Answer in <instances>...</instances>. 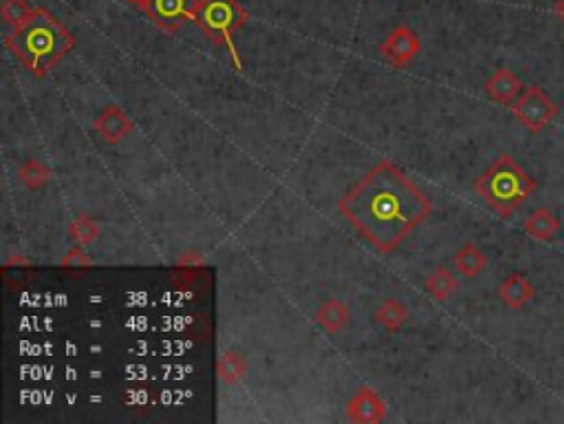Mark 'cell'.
<instances>
[{
    "label": "cell",
    "mask_w": 564,
    "mask_h": 424,
    "mask_svg": "<svg viewBox=\"0 0 564 424\" xmlns=\"http://www.w3.org/2000/svg\"><path fill=\"white\" fill-rule=\"evenodd\" d=\"M553 13L564 22V0H558V3L553 4Z\"/></svg>",
    "instance_id": "22"
},
{
    "label": "cell",
    "mask_w": 564,
    "mask_h": 424,
    "mask_svg": "<svg viewBox=\"0 0 564 424\" xmlns=\"http://www.w3.org/2000/svg\"><path fill=\"white\" fill-rule=\"evenodd\" d=\"M410 318L406 305L397 299H386L377 309H375V321L386 332H399Z\"/></svg>",
    "instance_id": "15"
},
{
    "label": "cell",
    "mask_w": 564,
    "mask_h": 424,
    "mask_svg": "<svg viewBox=\"0 0 564 424\" xmlns=\"http://www.w3.org/2000/svg\"><path fill=\"white\" fill-rule=\"evenodd\" d=\"M91 263H93V259H91L89 254L82 250V245H75V248L68 250V252L64 254V259H62V268H77V270H82V268H89Z\"/></svg>",
    "instance_id": "21"
},
{
    "label": "cell",
    "mask_w": 564,
    "mask_h": 424,
    "mask_svg": "<svg viewBox=\"0 0 564 424\" xmlns=\"http://www.w3.org/2000/svg\"><path fill=\"white\" fill-rule=\"evenodd\" d=\"M522 228H525V232L531 239L549 244V241L556 239V235L560 232V219H558V214L553 212L552 208L543 206L536 208V211L525 219Z\"/></svg>",
    "instance_id": "11"
},
{
    "label": "cell",
    "mask_w": 564,
    "mask_h": 424,
    "mask_svg": "<svg viewBox=\"0 0 564 424\" xmlns=\"http://www.w3.org/2000/svg\"><path fill=\"white\" fill-rule=\"evenodd\" d=\"M18 177L22 184L31 190H40L49 184L52 180V168L40 159H27L20 168H18Z\"/></svg>",
    "instance_id": "19"
},
{
    "label": "cell",
    "mask_w": 564,
    "mask_h": 424,
    "mask_svg": "<svg viewBox=\"0 0 564 424\" xmlns=\"http://www.w3.org/2000/svg\"><path fill=\"white\" fill-rule=\"evenodd\" d=\"M95 129H98V133L107 141H111V144H119V141L132 133V122L131 117L122 111V108L108 107L98 116V120H95Z\"/></svg>",
    "instance_id": "10"
},
{
    "label": "cell",
    "mask_w": 564,
    "mask_h": 424,
    "mask_svg": "<svg viewBox=\"0 0 564 424\" xmlns=\"http://www.w3.org/2000/svg\"><path fill=\"white\" fill-rule=\"evenodd\" d=\"M128 3L137 4V7H144V4H146V3H148V0H128Z\"/></svg>",
    "instance_id": "23"
},
{
    "label": "cell",
    "mask_w": 564,
    "mask_h": 424,
    "mask_svg": "<svg viewBox=\"0 0 564 424\" xmlns=\"http://www.w3.org/2000/svg\"><path fill=\"white\" fill-rule=\"evenodd\" d=\"M384 416H386V404L384 400L379 398L377 391L364 389L357 391L353 396V400L348 403L346 409V418L351 422H360V424H375V422H382Z\"/></svg>",
    "instance_id": "9"
},
{
    "label": "cell",
    "mask_w": 564,
    "mask_h": 424,
    "mask_svg": "<svg viewBox=\"0 0 564 424\" xmlns=\"http://www.w3.org/2000/svg\"><path fill=\"white\" fill-rule=\"evenodd\" d=\"M141 9L159 29L177 34L186 22H196L201 0H148Z\"/></svg>",
    "instance_id": "6"
},
{
    "label": "cell",
    "mask_w": 564,
    "mask_h": 424,
    "mask_svg": "<svg viewBox=\"0 0 564 424\" xmlns=\"http://www.w3.org/2000/svg\"><path fill=\"white\" fill-rule=\"evenodd\" d=\"M36 12H38V7H34L29 0H4L3 7H0L3 20L7 22L9 27H13V29L25 27L27 22L36 16Z\"/></svg>",
    "instance_id": "17"
},
{
    "label": "cell",
    "mask_w": 564,
    "mask_h": 424,
    "mask_svg": "<svg viewBox=\"0 0 564 424\" xmlns=\"http://www.w3.org/2000/svg\"><path fill=\"white\" fill-rule=\"evenodd\" d=\"M560 108L544 93L540 86H529L522 91L520 98L512 104V116L520 122L529 133H543L558 117Z\"/></svg>",
    "instance_id": "5"
},
{
    "label": "cell",
    "mask_w": 564,
    "mask_h": 424,
    "mask_svg": "<svg viewBox=\"0 0 564 424\" xmlns=\"http://www.w3.org/2000/svg\"><path fill=\"white\" fill-rule=\"evenodd\" d=\"M424 285L425 292H428L434 300H441L443 303V300H448L454 292H457L458 281L457 276L452 275L450 268H434V270L425 276Z\"/></svg>",
    "instance_id": "16"
},
{
    "label": "cell",
    "mask_w": 564,
    "mask_h": 424,
    "mask_svg": "<svg viewBox=\"0 0 564 424\" xmlns=\"http://www.w3.org/2000/svg\"><path fill=\"white\" fill-rule=\"evenodd\" d=\"M245 373L247 360L245 356L236 352V349H227V352L218 358V378H221L226 385H236Z\"/></svg>",
    "instance_id": "18"
},
{
    "label": "cell",
    "mask_w": 564,
    "mask_h": 424,
    "mask_svg": "<svg viewBox=\"0 0 564 424\" xmlns=\"http://www.w3.org/2000/svg\"><path fill=\"white\" fill-rule=\"evenodd\" d=\"M421 52L419 36L406 25H399L388 34V38L379 44V53L386 62H391L393 67H406L410 65L417 58V53Z\"/></svg>",
    "instance_id": "7"
},
{
    "label": "cell",
    "mask_w": 564,
    "mask_h": 424,
    "mask_svg": "<svg viewBox=\"0 0 564 424\" xmlns=\"http://www.w3.org/2000/svg\"><path fill=\"white\" fill-rule=\"evenodd\" d=\"M338 208L377 252L391 254L428 219L433 202L395 164L379 162Z\"/></svg>",
    "instance_id": "1"
},
{
    "label": "cell",
    "mask_w": 564,
    "mask_h": 424,
    "mask_svg": "<svg viewBox=\"0 0 564 424\" xmlns=\"http://www.w3.org/2000/svg\"><path fill=\"white\" fill-rule=\"evenodd\" d=\"M498 299L507 305L509 309H522L531 299H534V285L522 275H512L498 287Z\"/></svg>",
    "instance_id": "12"
},
{
    "label": "cell",
    "mask_w": 564,
    "mask_h": 424,
    "mask_svg": "<svg viewBox=\"0 0 564 424\" xmlns=\"http://www.w3.org/2000/svg\"><path fill=\"white\" fill-rule=\"evenodd\" d=\"M474 190L498 217L507 219L538 190V184L512 155L505 153L483 175L476 177Z\"/></svg>",
    "instance_id": "3"
},
{
    "label": "cell",
    "mask_w": 564,
    "mask_h": 424,
    "mask_svg": "<svg viewBox=\"0 0 564 424\" xmlns=\"http://www.w3.org/2000/svg\"><path fill=\"white\" fill-rule=\"evenodd\" d=\"M315 321H318V325L322 327L327 334H339V332L348 325V321H351V312H348V308L342 300L329 299L318 308Z\"/></svg>",
    "instance_id": "13"
},
{
    "label": "cell",
    "mask_w": 564,
    "mask_h": 424,
    "mask_svg": "<svg viewBox=\"0 0 564 424\" xmlns=\"http://www.w3.org/2000/svg\"><path fill=\"white\" fill-rule=\"evenodd\" d=\"M485 95H488L492 102L501 104V107H512L518 98L522 95L525 86H522V80L516 76L512 69H496L492 76L485 80Z\"/></svg>",
    "instance_id": "8"
},
{
    "label": "cell",
    "mask_w": 564,
    "mask_h": 424,
    "mask_svg": "<svg viewBox=\"0 0 564 424\" xmlns=\"http://www.w3.org/2000/svg\"><path fill=\"white\" fill-rule=\"evenodd\" d=\"M247 18H250V13L238 0H201L199 18H196V25L201 27L210 43L223 44L229 49V56H232L236 69H241V60H238L234 36L245 25Z\"/></svg>",
    "instance_id": "4"
},
{
    "label": "cell",
    "mask_w": 564,
    "mask_h": 424,
    "mask_svg": "<svg viewBox=\"0 0 564 424\" xmlns=\"http://www.w3.org/2000/svg\"><path fill=\"white\" fill-rule=\"evenodd\" d=\"M4 44L34 76H44L75 47V38L52 12L38 7L25 27L4 38Z\"/></svg>",
    "instance_id": "2"
},
{
    "label": "cell",
    "mask_w": 564,
    "mask_h": 424,
    "mask_svg": "<svg viewBox=\"0 0 564 424\" xmlns=\"http://www.w3.org/2000/svg\"><path fill=\"white\" fill-rule=\"evenodd\" d=\"M99 232H102V226H99L98 219L89 217V214H80V217H75V221H73L71 228H68V236H71L77 245L93 244V241L99 236Z\"/></svg>",
    "instance_id": "20"
},
{
    "label": "cell",
    "mask_w": 564,
    "mask_h": 424,
    "mask_svg": "<svg viewBox=\"0 0 564 424\" xmlns=\"http://www.w3.org/2000/svg\"><path fill=\"white\" fill-rule=\"evenodd\" d=\"M454 268L461 272L465 279H476L479 275H483L485 268H488V257L476 248L474 244H467L454 254Z\"/></svg>",
    "instance_id": "14"
}]
</instances>
